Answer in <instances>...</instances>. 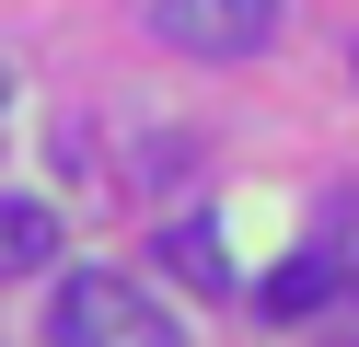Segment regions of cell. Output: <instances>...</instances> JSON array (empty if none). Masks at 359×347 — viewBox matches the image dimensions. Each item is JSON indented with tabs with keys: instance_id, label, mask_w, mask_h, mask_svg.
<instances>
[{
	"instance_id": "obj_3",
	"label": "cell",
	"mask_w": 359,
	"mask_h": 347,
	"mask_svg": "<svg viewBox=\"0 0 359 347\" xmlns=\"http://www.w3.org/2000/svg\"><path fill=\"white\" fill-rule=\"evenodd\" d=\"M336 278H348V243H302L290 266L255 278V301H266V324H325L336 313Z\"/></svg>"
},
{
	"instance_id": "obj_5",
	"label": "cell",
	"mask_w": 359,
	"mask_h": 347,
	"mask_svg": "<svg viewBox=\"0 0 359 347\" xmlns=\"http://www.w3.org/2000/svg\"><path fill=\"white\" fill-rule=\"evenodd\" d=\"M163 266H186L197 290H232V266H220V231H209V220H174V231H163Z\"/></svg>"
},
{
	"instance_id": "obj_1",
	"label": "cell",
	"mask_w": 359,
	"mask_h": 347,
	"mask_svg": "<svg viewBox=\"0 0 359 347\" xmlns=\"http://www.w3.org/2000/svg\"><path fill=\"white\" fill-rule=\"evenodd\" d=\"M47 347H186V324L116 266H70L47 301Z\"/></svg>"
},
{
	"instance_id": "obj_4",
	"label": "cell",
	"mask_w": 359,
	"mask_h": 347,
	"mask_svg": "<svg viewBox=\"0 0 359 347\" xmlns=\"http://www.w3.org/2000/svg\"><path fill=\"white\" fill-rule=\"evenodd\" d=\"M35 266H58V220L35 197H0V278H35Z\"/></svg>"
},
{
	"instance_id": "obj_2",
	"label": "cell",
	"mask_w": 359,
	"mask_h": 347,
	"mask_svg": "<svg viewBox=\"0 0 359 347\" xmlns=\"http://www.w3.org/2000/svg\"><path fill=\"white\" fill-rule=\"evenodd\" d=\"M151 23L174 46H197V58H255L278 35V0H151Z\"/></svg>"
},
{
	"instance_id": "obj_6",
	"label": "cell",
	"mask_w": 359,
	"mask_h": 347,
	"mask_svg": "<svg viewBox=\"0 0 359 347\" xmlns=\"http://www.w3.org/2000/svg\"><path fill=\"white\" fill-rule=\"evenodd\" d=\"M325 336H336V347H359V254H348V278H336V313H325Z\"/></svg>"
},
{
	"instance_id": "obj_8",
	"label": "cell",
	"mask_w": 359,
	"mask_h": 347,
	"mask_svg": "<svg viewBox=\"0 0 359 347\" xmlns=\"http://www.w3.org/2000/svg\"><path fill=\"white\" fill-rule=\"evenodd\" d=\"M348 69H359V46H348Z\"/></svg>"
},
{
	"instance_id": "obj_7",
	"label": "cell",
	"mask_w": 359,
	"mask_h": 347,
	"mask_svg": "<svg viewBox=\"0 0 359 347\" xmlns=\"http://www.w3.org/2000/svg\"><path fill=\"white\" fill-rule=\"evenodd\" d=\"M0 116H12V69H0Z\"/></svg>"
}]
</instances>
